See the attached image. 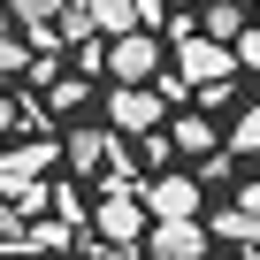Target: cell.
<instances>
[{
  "label": "cell",
  "instance_id": "9a60e30c",
  "mask_svg": "<svg viewBox=\"0 0 260 260\" xmlns=\"http://www.w3.org/2000/svg\"><path fill=\"white\" fill-rule=\"evenodd\" d=\"M0 252H23V214L0 199Z\"/></svg>",
  "mask_w": 260,
  "mask_h": 260
},
{
  "label": "cell",
  "instance_id": "7a4b0ae2",
  "mask_svg": "<svg viewBox=\"0 0 260 260\" xmlns=\"http://www.w3.org/2000/svg\"><path fill=\"white\" fill-rule=\"evenodd\" d=\"M107 77H115V92H138V84H153V77H161V39H146V31L115 39V46H107Z\"/></svg>",
  "mask_w": 260,
  "mask_h": 260
},
{
  "label": "cell",
  "instance_id": "4fadbf2b",
  "mask_svg": "<svg viewBox=\"0 0 260 260\" xmlns=\"http://www.w3.org/2000/svg\"><path fill=\"white\" fill-rule=\"evenodd\" d=\"M8 16H16L23 31H54V23H61V0H8Z\"/></svg>",
  "mask_w": 260,
  "mask_h": 260
},
{
  "label": "cell",
  "instance_id": "3957f363",
  "mask_svg": "<svg viewBox=\"0 0 260 260\" xmlns=\"http://www.w3.org/2000/svg\"><path fill=\"white\" fill-rule=\"evenodd\" d=\"M161 100L138 84V92H107V138H153V130H161Z\"/></svg>",
  "mask_w": 260,
  "mask_h": 260
},
{
  "label": "cell",
  "instance_id": "8992f818",
  "mask_svg": "<svg viewBox=\"0 0 260 260\" xmlns=\"http://www.w3.org/2000/svg\"><path fill=\"white\" fill-rule=\"evenodd\" d=\"M92 230H100V237L122 252L130 237H146V207L130 199V191H115V199H100V207H92Z\"/></svg>",
  "mask_w": 260,
  "mask_h": 260
},
{
  "label": "cell",
  "instance_id": "2e32d148",
  "mask_svg": "<svg viewBox=\"0 0 260 260\" xmlns=\"http://www.w3.org/2000/svg\"><path fill=\"white\" fill-rule=\"evenodd\" d=\"M169 153H176V146H169V138H161V130H153V138H146L138 153H130V161H146V169H169Z\"/></svg>",
  "mask_w": 260,
  "mask_h": 260
},
{
  "label": "cell",
  "instance_id": "6da1fadb",
  "mask_svg": "<svg viewBox=\"0 0 260 260\" xmlns=\"http://www.w3.org/2000/svg\"><path fill=\"white\" fill-rule=\"evenodd\" d=\"M169 77H176L184 92H199L207 107H214V100H230V84H237L230 54H222V46H207L191 23H176V69H169Z\"/></svg>",
  "mask_w": 260,
  "mask_h": 260
},
{
  "label": "cell",
  "instance_id": "ac0fdd59",
  "mask_svg": "<svg viewBox=\"0 0 260 260\" xmlns=\"http://www.w3.org/2000/svg\"><path fill=\"white\" fill-rule=\"evenodd\" d=\"M16 69H23V39H0V84H8Z\"/></svg>",
  "mask_w": 260,
  "mask_h": 260
},
{
  "label": "cell",
  "instance_id": "d6986e66",
  "mask_svg": "<svg viewBox=\"0 0 260 260\" xmlns=\"http://www.w3.org/2000/svg\"><path fill=\"white\" fill-rule=\"evenodd\" d=\"M0 130H16V100H0Z\"/></svg>",
  "mask_w": 260,
  "mask_h": 260
},
{
  "label": "cell",
  "instance_id": "7c38bea8",
  "mask_svg": "<svg viewBox=\"0 0 260 260\" xmlns=\"http://www.w3.org/2000/svg\"><path fill=\"white\" fill-rule=\"evenodd\" d=\"M252 207H260V199H252V191H237V199L222 207V222H214V230H222V237H237V245H252Z\"/></svg>",
  "mask_w": 260,
  "mask_h": 260
},
{
  "label": "cell",
  "instance_id": "e0dca14e",
  "mask_svg": "<svg viewBox=\"0 0 260 260\" xmlns=\"http://www.w3.org/2000/svg\"><path fill=\"white\" fill-rule=\"evenodd\" d=\"M252 138H260V122H252V107H245L237 130H230V153H252Z\"/></svg>",
  "mask_w": 260,
  "mask_h": 260
},
{
  "label": "cell",
  "instance_id": "ba28073f",
  "mask_svg": "<svg viewBox=\"0 0 260 260\" xmlns=\"http://www.w3.org/2000/svg\"><path fill=\"white\" fill-rule=\"evenodd\" d=\"M77 23H84V39H130V0H77Z\"/></svg>",
  "mask_w": 260,
  "mask_h": 260
},
{
  "label": "cell",
  "instance_id": "ffe728a7",
  "mask_svg": "<svg viewBox=\"0 0 260 260\" xmlns=\"http://www.w3.org/2000/svg\"><path fill=\"white\" fill-rule=\"evenodd\" d=\"M115 260H138V252H115Z\"/></svg>",
  "mask_w": 260,
  "mask_h": 260
},
{
  "label": "cell",
  "instance_id": "9c48e42d",
  "mask_svg": "<svg viewBox=\"0 0 260 260\" xmlns=\"http://www.w3.org/2000/svg\"><path fill=\"white\" fill-rule=\"evenodd\" d=\"M199 39L230 54V46L245 39V8H237V0H207V23H199Z\"/></svg>",
  "mask_w": 260,
  "mask_h": 260
},
{
  "label": "cell",
  "instance_id": "52a82bcc",
  "mask_svg": "<svg viewBox=\"0 0 260 260\" xmlns=\"http://www.w3.org/2000/svg\"><path fill=\"white\" fill-rule=\"evenodd\" d=\"M54 169V146H0V199H16L23 184H39Z\"/></svg>",
  "mask_w": 260,
  "mask_h": 260
},
{
  "label": "cell",
  "instance_id": "277c9868",
  "mask_svg": "<svg viewBox=\"0 0 260 260\" xmlns=\"http://www.w3.org/2000/svg\"><path fill=\"white\" fill-rule=\"evenodd\" d=\"M199 199H207V191H199L191 176H153V184H146V214H153V222H199Z\"/></svg>",
  "mask_w": 260,
  "mask_h": 260
},
{
  "label": "cell",
  "instance_id": "5b68a950",
  "mask_svg": "<svg viewBox=\"0 0 260 260\" xmlns=\"http://www.w3.org/2000/svg\"><path fill=\"white\" fill-rule=\"evenodd\" d=\"M146 260H207V222H153Z\"/></svg>",
  "mask_w": 260,
  "mask_h": 260
},
{
  "label": "cell",
  "instance_id": "30bf717a",
  "mask_svg": "<svg viewBox=\"0 0 260 260\" xmlns=\"http://www.w3.org/2000/svg\"><path fill=\"white\" fill-rule=\"evenodd\" d=\"M61 146H69V169H77V176H92V169L107 161V146H122V138H107V130H69Z\"/></svg>",
  "mask_w": 260,
  "mask_h": 260
},
{
  "label": "cell",
  "instance_id": "8fae6325",
  "mask_svg": "<svg viewBox=\"0 0 260 260\" xmlns=\"http://www.w3.org/2000/svg\"><path fill=\"white\" fill-rule=\"evenodd\" d=\"M169 146H184V153H199V161H207V153H214V122H207V115H184V122L169 130Z\"/></svg>",
  "mask_w": 260,
  "mask_h": 260
},
{
  "label": "cell",
  "instance_id": "5bb4252c",
  "mask_svg": "<svg viewBox=\"0 0 260 260\" xmlns=\"http://www.w3.org/2000/svg\"><path fill=\"white\" fill-rule=\"evenodd\" d=\"M61 245H69L61 222H23V252H61Z\"/></svg>",
  "mask_w": 260,
  "mask_h": 260
}]
</instances>
